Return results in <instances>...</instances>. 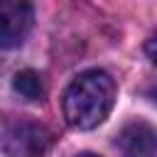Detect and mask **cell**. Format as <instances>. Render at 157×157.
<instances>
[{
    "mask_svg": "<svg viewBox=\"0 0 157 157\" xmlns=\"http://www.w3.org/2000/svg\"><path fill=\"white\" fill-rule=\"evenodd\" d=\"M115 145L123 157H155V130L145 120L130 123L120 130Z\"/></svg>",
    "mask_w": 157,
    "mask_h": 157,
    "instance_id": "obj_3",
    "label": "cell"
},
{
    "mask_svg": "<svg viewBox=\"0 0 157 157\" xmlns=\"http://www.w3.org/2000/svg\"><path fill=\"white\" fill-rule=\"evenodd\" d=\"M12 88L25 98V101H39L42 93H44V83H42V76L32 69H22L15 74L12 78Z\"/></svg>",
    "mask_w": 157,
    "mask_h": 157,
    "instance_id": "obj_5",
    "label": "cell"
},
{
    "mask_svg": "<svg viewBox=\"0 0 157 157\" xmlns=\"http://www.w3.org/2000/svg\"><path fill=\"white\" fill-rule=\"evenodd\" d=\"M76 157H98V155H91V152H83V155H76Z\"/></svg>",
    "mask_w": 157,
    "mask_h": 157,
    "instance_id": "obj_6",
    "label": "cell"
},
{
    "mask_svg": "<svg viewBox=\"0 0 157 157\" xmlns=\"http://www.w3.org/2000/svg\"><path fill=\"white\" fill-rule=\"evenodd\" d=\"M49 137L37 125H20L7 137V157H42Z\"/></svg>",
    "mask_w": 157,
    "mask_h": 157,
    "instance_id": "obj_4",
    "label": "cell"
},
{
    "mask_svg": "<svg viewBox=\"0 0 157 157\" xmlns=\"http://www.w3.org/2000/svg\"><path fill=\"white\" fill-rule=\"evenodd\" d=\"M115 103V81L110 74L101 69H91L78 74L64 91L61 108L64 118L76 130H93L98 128Z\"/></svg>",
    "mask_w": 157,
    "mask_h": 157,
    "instance_id": "obj_1",
    "label": "cell"
},
{
    "mask_svg": "<svg viewBox=\"0 0 157 157\" xmlns=\"http://www.w3.org/2000/svg\"><path fill=\"white\" fill-rule=\"evenodd\" d=\"M34 10L29 0H0V49L22 44L32 29Z\"/></svg>",
    "mask_w": 157,
    "mask_h": 157,
    "instance_id": "obj_2",
    "label": "cell"
}]
</instances>
